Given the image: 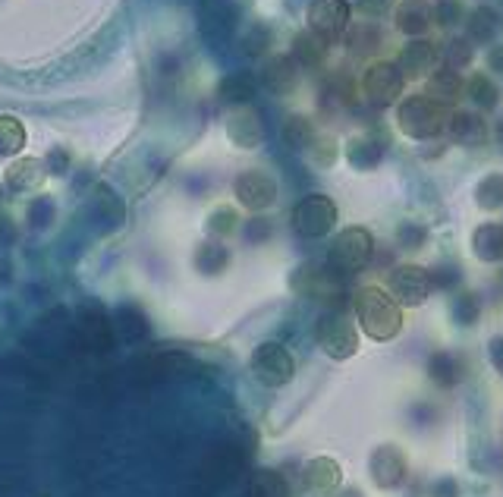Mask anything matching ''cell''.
Listing matches in <instances>:
<instances>
[{"mask_svg": "<svg viewBox=\"0 0 503 497\" xmlns=\"http://www.w3.org/2000/svg\"><path fill=\"white\" fill-rule=\"evenodd\" d=\"M353 309H355V318H359L362 330H365L372 340H393V337H400V330H403V309H400V303L391 296V293H384L381 286L368 284V286H359V290L353 293Z\"/></svg>", "mask_w": 503, "mask_h": 497, "instance_id": "6da1fadb", "label": "cell"}, {"mask_svg": "<svg viewBox=\"0 0 503 497\" xmlns=\"http://www.w3.org/2000/svg\"><path fill=\"white\" fill-rule=\"evenodd\" d=\"M454 113L447 111V104L428 98V95H412L403 98L397 107V123L409 139H435L450 126Z\"/></svg>", "mask_w": 503, "mask_h": 497, "instance_id": "7a4b0ae2", "label": "cell"}, {"mask_svg": "<svg viewBox=\"0 0 503 497\" xmlns=\"http://www.w3.org/2000/svg\"><path fill=\"white\" fill-rule=\"evenodd\" d=\"M292 290L302 296L315 299V303L328 305V312H346V290H343V277L330 265H302L292 274Z\"/></svg>", "mask_w": 503, "mask_h": 497, "instance_id": "3957f363", "label": "cell"}, {"mask_svg": "<svg viewBox=\"0 0 503 497\" xmlns=\"http://www.w3.org/2000/svg\"><path fill=\"white\" fill-rule=\"evenodd\" d=\"M372 258H374V237L365 227H346V230L330 243V252H328V265L334 267L340 277L365 271V267L372 265Z\"/></svg>", "mask_w": 503, "mask_h": 497, "instance_id": "277c9868", "label": "cell"}, {"mask_svg": "<svg viewBox=\"0 0 503 497\" xmlns=\"http://www.w3.org/2000/svg\"><path fill=\"white\" fill-rule=\"evenodd\" d=\"M315 340L330 359H353L359 353V334L349 324L346 312H324L315 321Z\"/></svg>", "mask_w": 503, "mask_h": 497, "instance_id": "5b68a950", "label": "cell"}, {"mask_svg": "<svg viewBox=\"0 0 503 497\" xmlns=\"http://www.w3.org/2000/svg\"><path fill=\"white\" fill-rule=\"evenodd\" d=\"M337 224V205L328 195H305L296 208H292V230L305 239L328 237Z\"/></svg>", "mask_w": 503, "mask_h": 497, "instance_id": "8992f818", "label": "cell"}, {"mask_svg": "<svg viewBox=\"0 0 503 497\" xmlns=\"http://www.w3.org/2000/svg\"><path fill=\"white\" fill-rule=\"evenodd\" d=\"M403 86H406V76L400 73L397 63L378 60L362 76V98L372 107H391L403 95Z\"/></svg>", "mask_w": 503, "mask_h": 497, "instance_id": "52a82bcc", "label": "cell"}, {"mask_svg": "<svg viewBox=\"0 0 503 497\" xmlns=\"http://www.w3.org/2000/svg\"><path fill=\"white\" fill-rule=\"evenodd\" d=\"M252 372L261 384L283 387V384H290L292 375H296V362H292V356L286 353V347H280V343H261L252 353Z\"/></svg>", "mask_w": 503, "mask_h": 497, "instance_id": "ba28073f", "label": "cell"}, {"mask_svg": "<svg viewBox=\"0 0 503 497\" xmlns=\"http://www.w3.org/2000/svg\"><path fill=\"white\" fill-rule=\"evenodd\" d=\"M431 290H435V280H431V271H425V267L400 265L391 271V296L400 305L416 309V305H422L431 296Z\"/></svg>", "mask_w": 503, "mask_h": 497, "instance_id": "9c48e42d", "label": "cell"}, {"mask_svg": "<svg viewBox=\"0 0 503 497\" xmlns=\"http://www.w3.org/2000/svg\"><path fill=\"white\" fill-rule=\"evenodd\" d=\"M349 4L346 0H311L309 4V32L321 35L324 41H337L349 29Z\"/></svg>", "mask_w": 503, "mask_h": 497, "instance_id": "30bf717a", "label": "cell"}, {"mask_svg": "<svg viewBox=\"0 0 503 497\" xmlns=\"http://www.w3.org/2000/svg\"><path fill=\"white\" fill-rule=\"evenodd\" d=\"M368 473H372V482L381 492L400 488L406 482V473H409L403 447H397V444H381L372 454V460H368Z\"/></svg>", "mask_w": 503, "mask_h": 497, "instance_id": "8fae6325", "label": "cell"}, {"mask_svg": "<svg viewBox=\"0 0 503 497\" xmlns=\"http://www.w3.org/2000/svg\"><path fill=\"white\" fill-rule=\"evenodd\" d=\"M233 189H237L239 205L249 208V212H265V208H271L274 202H277V183H274L271 174H261V170H246V174H239Z\"/></svg>", "mask_w": 503, "mask_h": 497, "instance_id": "7c38bea8", "label": "cell"}, {"mask_svg": "<svg viewBox=\"0 0 503 497\" xmlns=\"http://www.w3.org/2000/svg\"><path fill=\"white\" fill-rule=\"evenodd\" d=\"M393 23L403 35L422 38L428 32V25L435 23V10L428 0H397L393 6Z\"/></svg>", "mask_w": 503, "mask_h": 497, "instance_id": "4fadbf2b", "label": "cell"}, {"mask_svg": "<svg viewBox=\"0 0 503 497\" xmlns=\"http://www.w3.org/2000/svg\"><path fill=\"white\" fill-rule=\"evenodd\" d=\"M340 466H337L334 460H328V456H318V460H311V463H305V469H302V485H305V492L309 494H315V497H328V494H334L337 488H340Z\"/></svg>", "mask_w": 503, "mask_h": 497, "instance_id": "5bb4252c", "label": "cell"}, {"mask_svg": "<svg viewBox=\"0 0 503 497\" xmlns=\"http://www.w3.org/2000/svg\"><path fill=\"white\" fill-rule=\"evenodd\" d=\"M435 60H437V48L428 41V38H412L409 44H406L403 50H400V73L403 76H425L435 69Z\"/></svg>", "mask_w": 503, "mask_h": 497, "instance_id": "9a60e30c", "label": "cell"}, {"mask_svg": "<svg viewBox=\"0 0 503 497\" xmlns=\"http://www.w3.org/2000/svg\"><path fill=\"white\" fill-rule=\"evenodd\" d=\"M299 82L296 73V60L292 57H271L261 69V86L274 95H290Z\"/></svg>", "mask_w": 503, "mask_h": 497, "instance_id": "2e32d148", "label": "cell"}, {"mask_svg": "<svg viewBox=\"0 0 503 497\" xmlns=\"http://www.w3.org/2000/svg\"><path fill=\"white\" fill-rule=\"evenodd\" d=\"M428 375L437 387H456L466 375V359L450 353V349H437L428 359Z\"/></svg>", "mask_w": 503, "mask_h": 497, "instance_id": "e0dca14e", "label": "cell"}, {"mask_svg": "<svg viewBox=\"0 0 503 497\" xmlns=\"http://www.w3.org/2000/svg\"><path fill=\"white\" fill-rule=\"evenodd\" d=\"M447 130H450V136L463 145H485L488 142V123H485V117L475 111H456L454 117H450Z\"/></svg>", "mask_w": 503, "mask_h": 497, "instance_id": "ac0fdd59", "label": "cell"}, {"mask_svg": "<svg viewBox=\"0 0 503 497\" xmlns=\"http://www.w3.org/2000/svg\"><path fill=\"white\" fill-rule=\"evenodd\" d=\"M463 88H466V82L460 79V73L450 67H441L437 73L428 76V88H425V95L441 101V104H454V101L463 95Z\"/></svg>", "mask_w": 503, "mask_h": 497, "instance_id": "d6986e66", "label": "cell"}, {"mask_svg": "<svg viewBox=\"0 0 503 497\" xmlns=\"http://www.w3.org/2000/svg\"><path fill=\"white\" fill-rule=\"evenodd\" d=\"M381 155H384V145L374 136H355L346 142V161L353 164L355 170H372L381 164Z\"/></svg>", "mask_w": 503, "mask_h": 497, "instance_id": "ffe728a7", "label": "cell"}, {"mask_svg": "<svg viewBox=\"0 0 503 497\" xmlns=\"http://www.w3.org/2000/svg\"><path fill=\"white\" fill-rule=\"evenodd\" d=\"M472 248L481 261H488V265L503 261V224H481L479 230L472 233Z\"/></svg>", "mask_w": 503, "mask_h": 497, "instance_id": "44dd1931", "label": "cell"}, {"mask_svg": "<svg viewBox=\"0 0 503 497\" xmlns=\"http://www.w3.org/2000/svg\"><path fill=\"white\" fill-rule=\"evenodd\" d=\"M255 88H258V79L252 73H230L218 88V98L224 104H249L255 98Z\"/></svg>", "mask_w": 503, "mask_h": 497, "instance_id": "7402d4cb", "label": "cell"}, {"mask_svg": "<svg viewBox=\"0 0 503 497\" xmlns=\"http://www.w3.org/2000/svg\"><path fill=\"white\" fill-rule=\"evenodd\" d=\"M328 57V41L315 32H302V35L292 38V60L302 63V67H318Z\"/></svg>", "mask_w": 503, "mask_h": 497, "instance_id": "603a6c76", "label": "cell"}, {"mask_svg": "<svg viewBox=\"0 0 503 497\" xmlns=\"http://www.w3.org/2000/svg\"><path fill=\"white\" fill-rule=\"evenodd\" d=\"M227 132H230V139L237 145H243V149H255V145L261 142V117L255 111H243L237 113V117L230 120V126H227Z\"/></svg>", "mask_w": 503, "mask_h": 497, "instance_id": "cb8c5ba5", "label": "cell"}, {"mask_svg": "<svg viewBox=\"0 0 503 497\" xmlns=\"http://www.w3.org/2000/svg\"><path fill=\"white\" fill-rule=\"evenodd\" d=\"M466 29H469V38H472V41L488 44V41H494V35H498L500 19H498V13H494L491 6H475V10L469 13Z\"/></svg>", "mask_w": 503, "mask_h": 497, "instance_id": "d4e9b609", "label": "cell"}, {"mask_svg": "<svg viewBox=\"0 0 503 497\" xmlns=\"http://www.w3.org/2000/svg\"><path fill=\"white\" fill-rule=\"evenodd\" d=\"M41 180H44V164L31 161V158L16 161L6 170V183H10L13 189H35V186H41Z\"/></svg>", "mask_w": 503, "mask_h": 497, "instance_id": "484cf974", "label": "cell"}, {"mask_svg": "<svg viewBox=\"0 0 503 497\" xmlns=\"http://www.w3.org/2000/svg\"><path fill=\"white\" fill-rule=\"evenodd\" d=\"M82 337L88 340V347L101 349H111V321H107L104 312H88L82 318Z\"/></svg>", "mask_w": 503, "mask_h": 497, "instance_id": "4316f807", "label": "cell"}, {"mask_svg": "<svg viewBox=\"0 0 503 497\" xmlns=\"http://www.w3.org/2000/svg\"><path fill=\"white\" fill-rule=\"evenodd\" d=\"M249 497H290V485L274 469H261L249 482Z\"/></svg>", "mask_w": 503, "mask_h": 497, "instance_id": "83f0119b", "label": "cell"}, {"mask_svg": "<svg viewBox=\"0 0 503 497\" xmlns=\"http://www.w3.org/2000/svg\"><path fill=\"white\" fill-rule=\"evenodd\" d=\"M463 92L469 95V101H472L479 111H494V107H498V101H500L498 86H494L488 76H472V79L466 82V88H463Z\"/></svg>", "mask_w": 503, "mask_h": 497, "instance_id": "f1b7e54d", "label": "cell"}, {"mask_svg": "<svg viewBox=\"0 0 503 497\" xmlns=\"http://www.w3.org/2000/svg\"><path fill=\"white\" fill-rule=\"evenodd\" d=\"M346 44L353 48V54H372L381 48V32L374 23H359L346 29Z\"/></svg>", "mask_w": 503, "mask_h": 497, "instance_id": "f546056e", "label": "cell"}, {"mask_svg": "<svg viewBox=\"0 0 503 497\" xmlns=\"http://www.w3.org/2000/svg\"><path fill=\"white\" fill-rule=\"evenodd\" d=\"M283 142L290 145V149H296V151H302V149H309L311 142H315V126H311V120L309 117H290L283 123Z\"/></svg>", "mask_w": 503, "mask_h": 497, "instance_id": "4dcf8cb0", "label": "cell"}, {"mask_svg": "<svg viewBox=\"0 0 503 497\" xmlns=\"http://www.w3.org/2000/svg\"><path fill=\"white\" fill-rule=\"evenodd\" d=\"M475 199L485 212H498L503 208V176L500 174H488L485 180L475 186Z\"/></svg>", "mask_w": 503, "mask_h": 497, "instance_id": "1f68e13d", "label": "cell"}, {"mask_svg": "<svg viewBox=\"0 0 503 497\" xmlns=\"http://www.w3.org/2000/svg\"><path fill=\"white\" fill-rule=\"evenodd\" d=\"M25 145V132L16 117H0V155H19Z\"/></svg>", "mask_w": 503, "mask_h": 497, "instance_id": "d6a6232c", "label": "cell"}, {"mask_svg": "<svg viewBox=\"0 0 503 497\" xmlns=\"http://www.w3.org/2000/svg\"><path fill=\"white\" fill-rule=\"evenodd\" d=\"M454 318L460 324H475L481 318V303H479V296L475 293H460V296L454 299Z\"/></svg>", "mask_w": 503, "mask_h": 497, "instance_id": "836d02e7", "label": "cell"}, {"mask_svg": "<svg viewBox=\"0 0 503 497\" xmlns=\"http://www.w3.org/2000/svg\"><path fill=\"white\" fill-rule=\"evenodd\" d=\"M472 63V48H469V38H454L444 48V67L450 69H463Z\"/></svg>", "mask_w": 503, "mask_h": 497, "instance_id": "e575fe53", "label": "cell"}, {"mask_svg": "<svg viewBox=\"0 0 503 497\" xmlns=\"http://www.w3.org/2000/svg\"><path fill=\"white\" fill-rule=\"evenodd\" d=\"M397 243L403 248H418L428 243V227L416 224V221H406V224L397 227Z\"/></svg>", "mask_w": 503, "mask_h": 497, "instance_id": "d590c367", "label": "cell"}, {"mask_svg": "<svg viewBox=\"0 0 503 497\" xmlns=\"http://www.w3.org/2000/svg\"><path fill=\"white\" fill-rule=\"evenodd\" d=\"M431 10H435V23L447 25V29L450 25H456V23H463V16H466V10H463L460 0H437Z\"/></svg>", "mask_w": 503, "mask_h": 497, "instance_id": "8d00e7d4", "label": "cell"}, {"mask_svg": "<svg viewBox=\"0 0 503 497\" xmlns=\"http://www.w3.org/2000/svg\"><path fill=\"white\" fill-rule=\"evenodd\" d=\"M311 155H315L318 167H330V164L337 161V155H340V149H337V139L334 136H318L315 142H311Z\"/></svg>", "mask_w": 503, "mask_h": 497, "instance_id": "74e56055", "label": "cell"}, {"mask_svg": "<svg viewBox=\"0 0 503 497\" xmlns=\"http://www.w3.org/2000/svg\"><path fill=\"white\" fill-rule=\"evenodd\" d=\"M267 44H271V29H267V25H252V29L246 32V38H243V50H246V54H252V57L265 54Z\"/></svg>", "mask_w": 503, "mask_h": 497, "instance_id": "f35d334b", "label": "cell"}, {"mask_svg": "<svg viewBox=\"0 0 503 497\" xmlns=\"http://www.w3.org/2000/svg\"><path fill=\"white\" fill-rule=\"evenodd\" d=\"M237 212L233 208H218V212L208 218V230L211 233H218V237H227V233H233L237 230Z\"/></svg>", "mask_w": 503, "mask_h": 497, "instance_id": "ab89813d", "label": "cell"}, {"mask_svg": "<svg viewBox=\"0 0 503 497\" xmlns=\"http://www.w3.org/2000/svg\"><path fill=\"white\" fill-rule=\"evenodd\" d=\"M227 265V248L224 246H202L199 248V267L202 271H220Z\"/></svg>", "mask_w": 503, "mask_h": 497, "instance_id": "60d3db41", "label": "cell"}, {"mask_svg": "<svg viewBox=\"0 0 503 497\" xmlns=\"http://www.w3.org/2000/svg\"><path fill=\"white\" fill-rule=\"evenodd\" d=\"M431 280H435V286H444V290H450V286L460 284V274H456V267H437V271L431 274Z\"/></svg>", "mask_w": 503, "mask_h": 497, "instance_id": "b9f144b4", "label": "cell"}, {"mask_svg": "<svg viewBox=\"0 0 503 497\" xmlns=\"http://www.w3.org/2000/svg\"><path fill=\"white\" fill-rule=\"evenodd\" d=\"M431 497H460V485L454 479H441L431 488Z\"/></svg>", "mask_w": 503, "mask_h": 497, "instance_id": "7bdbcfd3", "label": "cell"}, {"mask_svg": "<svg viewBox=\"0 0 503 497\" xmlns=\"http://www.w3.org/2000/svg\"><path fill=\"white\" fill-rule=\"evenodd\" d=\"M488 356H491V366L503 375V334L491 340V347H488Z\"/></svg>", "mask_w": 503, "mask_h": 497, "instance_id": "ee69618b", "label": "cell"}, {"mask_svg": "<svg viewBox=\"0 0 503 497\" xmlns=\"http://www.w3.org/2000/svg\"><path fill=\"white\" fill-rule=\"evenodd\" d=\"M488 69L503 73V44H494V48L488 50Z\"/></svg>", "mask_w": 503, "mask_h": 497, "instance_id": "f6af8a7d", "label": "cell"}, {"mask_svg": "<svg viewBox=\"0 0 503 497\" xmlns=\"http://www.w3.org/2000/svg\"><path fill=\"white\" fill-rule=\"evenodd\" d=\"M267 233H271L267 221H252V227H249V237L252 239H261V237H267Z\"/></svg>", "mask_w": 503, "mask_h": 497, "instance_id": "bcb514c9", "label": "cell"}, {"mask_svg": "<svg viewBox=\"0 0 503 497\" xmlns=\"http://www.w3.org/2000/svg\"><path fill=\"white\" fill-rule=\"evenodd\" d=\"M498 139H503V123L498 126Z\"/></svg>", "mask_w": 503, "mask_h": 497, "instance_id": "7dc6e473", "label": "cell"}]
</instances>
